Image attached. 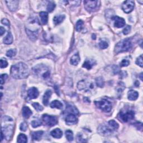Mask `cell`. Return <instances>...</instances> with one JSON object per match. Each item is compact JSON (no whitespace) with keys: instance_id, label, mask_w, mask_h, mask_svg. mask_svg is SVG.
I'll return each instance as SVG.
<instances>
[{"instance_id":"obj_1","label":"cell","mask_w":143,"mask_h":143,"mask_svg":"<svg viewBox=\"0 0 143 143\" xmlns=\"http://www.w3.org/2000/svg\"><path fill=\"white\" fill-rule=\"evenodd\" d=\"M10 72L12 77L17 79L26 78L29 74L28 66L23 62H20L12 65Z\"/></svg>"},{"instance_id":"obj_2","label":"cell","mask_w":143,"mask_h":143,"mask_svg":"<svg viewBox=\"0 0 143 143\" xmlns=\"http://www.w3.org/2000/svg\"><path fill=\"white\" fill-rule=\"evenodd\" d=\"M32 71L37 76H41L45 79L49 78L50 75V72L49 67L43 64L35 66L32 68Z\"/></svg>"},{"instance_id":"obj_3","label":"cell","mask_w":143,"mask_h":143,"mask_svg":"<svg viewBox=\"0 0 143 143\" xmlns=\"http://www.w3.org/2000/svg\"><path fill=\"white\" fill-rule=\"evenodd\" d=\"M132 47L131 40L130 38H126L121 40L117 43L115 48V52L116 54L127 52Z\"/></svg>"},{"instance_id":"obj_4","label":"cell","mask_w":143,"mask_h":143,"mask_svg":"<svg viewBox=\"0 0 143 143\" xmlns=\"http://www.w3.org/2000/svg\"><path fill=\"white\" fill-rule=\"evenodd\" d=\"M77 88L79 91L91 92L95 90V85L92 81L88 80H82L78 83Z\"/></svg>"},{"instance_id":"obj_5","label":"cell","mask_w":143,"mask_h":143,"mask_svg":"<svg viewBox=\"0 0 143 143\" xmlns=\"http://www.w3.org/2000/svg\"><path fill=\"white\" fill-rule=\"evenodd\" d=\"M95 103L98 108L105 112H110L112 109V103L107 99L103 98L98 101H95Z\"/></svg>"},{"instance_id":"obj_6","label":"cell","mask_w":143,"mask_h":143,"mask_svg":"<svg viewBox=\"0 0 143 143\" xmlns=\"http://www.w3.org/2000/svg\"><path fill=\"white\" fill-rule=\"evenodd\" d=\"M135 112L133 110L121 111L118 115V119L123 123H127L134 119Z\"/></svg>"},{"instance_id":"obj_7","label":"cell","mask_w":143,"mask_h":143,"mask_svg":"<svg viewBox=\"0 0 143 143\" xmlns=\"http://www.w3.org/2000/svg\"><path fill=\"white\" fill-rule=\"evenodd\" d=\"M115 130L108 124H104L100 125L98 128V132L103 136H109L111 135Z\"/></svg>"},{"instance_id":"obj_8","label":"cell","mask_w":143,"mask_h":143,"mask_svg":"<svg viewBox=\"0 0 143 143\" xmlns=\"http://www.w3.org/2000/svg\"><path fill=\"white\" fill-rule=\"evenodd\" d=\"M85 7L86 10L89 12H94L98 10L100 6V1H85Z\"/></svg>"},{"instance_id":"obj_9","label":"cell","mask_w":143,"mask_h":143,"mask_svg":"<svg viewBox=\"0 0 143 143\" xmlns=\"http://www.w3.org/2000/svg\"><path fill=\"white\" fill-rule=\"evenodd\" d=\"M43 120L46 125L49 126H53L58 124V119L56 116L49 115L47 114L43 115Z\"/></svg>"},{"instance_id":"obj_10","label":"cell","mask_w":143,"mask_h":143,"mask_svg":"<svg viewBox=\"0 0 143 143\" xmlns=\"http://www.w3.org/2000/svg\"><path fill=\"white\" fill-rule=\"evenodd\" d=\"M14 131V126L12 125H7L5 127L2 128L1 132L3 134L4 138H6L7 140H9L11 139Z\"/></svg>"},{"instance_id":"obj_11","label":"cell","mask_w":143,"mask_h":143,"mask_svg":"<svg viewBox=\"0 0 143 143\" xmlns=\"http://www.w3.org/2000/svg\"><path fill=\"white\" fill-rule=\"evenodd\" d=\"M135 6V3L133 1H125L122 5V9L126 14H129L133 10Z\"/></svg>"},{"instance_id":"obj_12","label":"cell","mask_w":143,"mask_h":143,"mask_svg":"<svg viewBox=\"0 0 143 143\" xmlns=\"http://www.w3.org/2000/svg\"><path fill=\"white\" fill-rule=\"evenodd\" d=\"M112 19L114 21V26L117 28H123L125 25V20L124 19L119 16H113Z\"/></svg>"},{"instance_id":"obj_13","label":"cell","mask_w":143,"mask_h":143,"mask_svg":"<svg viewBox=\"0 0 143 143\" xmlns=\"http://www.w3.org/2000/svg\"><path fill=\"white\" fill-rule=\"evenodd\" d=\"M65 122L68 125H74L77 123L78 119L76 117V115L73 114V113H68L65 117Z\"/></svg>"},{"instance_id":"obj_14","label":"cell","mask_w":143,"mask_h":143,"mask_svg":"<svg viewBox=\"0 0 143 143\" xmlns=\"http://www.w3.org/2000/svg\"><path fill=\"white\" fill-rule=\"evenodd\" d=\"M6 3L9 10L12 12H15L17 10L19 6L18 1H6Z\"/></svg>"},{"instance_id":"obj_15","label":"cell","mask_w":143,"mask_h":143,"mask_svg":"<svg viewBox=\"0 0 143 143\" xmlns=\"http://www.w3.org/2000/svg\"><path fill=\"white\" fill-rule=\"evenodd\" d=\"M28 94L29 97L30 99L36 98L39 96L38 90L35 87H31L29 88L28 91Z\"/></svg>"},{"instance_id":"obj_16","label":"cell","mask_w":143,"mask_h":143,"mask_svg":"<svg viewBox=\"0 0 143 143\" xmlns=\"http://www.w3.org/2000/svg\"><path fill=\"white\" fill-rule=\"evenodd\" d=\"M50 135L54 138L59 139L61 138L62 136H63V131L60 129L57 128L52 130V131L50 132Z\"/></svg>"},{"instance_id":"obj_17","label":"cell","mask_w":143,"mask_h":143,"mask_svg":"<svg viewBox=\"0 0 143 143\" xmlns=\"http://www.w3.org/2000/svg\"><path fill=\"white\" fill-rule=\"evenodd\" d=\"M96 64V62L94 59H87L84 63L82 67L88 70L91 69L92 67Z\"/></svg>"},{"instance_id":"obj_18","label":"cell","mask_w":143,"mask_h":143,"mask_svg":"<svg viewBox=\"0 0 143 143\" xmlns=\"http://www.w3.org/2000/svg\"><path fill=\"white\" fill-rule=\"evenodd\" d=\"M128 98L129 100L135 101V100H137V98H138L139 94H138V92L131 90H130L128 92Z\"/></svg>"},{"instance_id":"obj_19","label":"cell","mask_w":143,"mask_h":143,"mask_svg":"<svg viewBox=\"0 0 143 143\" xmlns=\"http://www.w3.org/2000/svg\"><path fill=\"white\" fill-rule=\"evenodd\" d=\"M52 91L49 90H47L45 92V94L43 96V102L44 104L45 105V106H47V105L48 104L49 101L50 97H51V96H52Z\"/></svg>"},{"instance_id":"obj_20","label":"cell","mask_w":143,"mask_h":143,"mask_svg":"<svg viewBox=\"0 0 143 143\" xmlns=\"http://www.w3.org/2000/svg\"><path fill=\"white\" fill-rule=\"evenodd\" d=\"M32 114L31 110L28 106H24L23 108V116L25 119H28Z\"/></svg>"},{"instance_id":"obj_21","label":"cell","mask_w":143,"mask_h":143,"mask_svg":"<svg viewBox=\"0 0 143 143\" xmlns=\"http://www.w3.org/2000/svg\"><path fill=\"white\" fill-rule=\"evenodd\" d=\"M44 132L43 131H35V132H32L31 133V136L33 140L38 141L41 139V138L43 135Z\"/></svg>"},{"instance_id":"obj_22","label":"cell","mask_w":143,"mask_h":143,"mask_svg":"<svg viewBox=\"0 0 143 143\" xmlns=\"http://www.w3.org/2000/svg\"><path fill=\"white\" fill-rule=\"evenodd\" d=\"M80 57L79 54L77 53L76 54H75L74 55H73L72 57L70 59V63L71 64H72L73 65H77L79 63V62L80 61Z\"/></svg>"},{"instance_id":"obj_23","label":"cell","mask_w":143,"mask_h":143,"mask_svg":"<svg viewBox=\"0 0 143 143\" xmlns=\"http://www.w3.org/2000/svg\"><path fill=\"white\" fill-rule=\"evenodd\" d=\"M12 41H13V36H12L11 32L8 31L5 38L3 39V43L5 44H11Z\"/></svg>"},{"instance_id":"obj_24","label":"cell","mask_w":143,"mask_h":143,"mask_svg":"<svg viewBox=\"0 0 143 143\" xmlns=\"http://www.w3.org/2000/svg\"><path fill=\"white\" fill-rule=\"evenodd\" d=\"M50 106L53 108H56L57 109H59V110H61V109L63 108V104L59 101L58 100L53 101H52V103H50Z\"/></svg>"},{"instance_id":"obj_25","label":"cell","mask_w":143,"mask_h":143,"mask_svg":"<svg viewBox=\"0 0 143 143\" xmlns=\"http://www.w3.org/2000/svg\"><path fill=\"white\" fill-rule=\"evenodd\" d=\"M40 16L41 18V23L43 25H46L48 21V14L47 12L42 11L40 12Z\"/></svg>"},{"instance_id":"obj_26","label":"cell","mask_w":143,"mask_h":143,"mask_svg":"<svg viewBox=\"0 0 143 143\" xmlns=\"http://www.w3.org/2000/svg\"><path fill=\"white\" fill-rule=\"evenodd\" d=\"M65 19V15H60L58 16H56L54 18L53 21L54 23L56 25H58L62 23Z\"/></svg>"},{"instance_id":"obj_27","label":"cell","mask_w":143,"mask_h":143,"mask_svg":"<svg viewBox=\"0 0 143 143\" xmlns=\"http://www.w3.org/2000/svg\"><path fill=\"white\" fill-rule=\"evenodd\" d=\"M66 110L68 113H73V114L75 115H78V111L77 109L76 108V107H75L74 106H72V105H68V106H67V109Z\"/></svg>"},{"instance_id":"obj_28","label":"cell","mask_w":143,"mask_h":143,"mask_svg":"<svg viewBox=\"0 0 143 143\" xmlns=\"http://www.w3.org/2000/svg\"><path fill=\"white\" fill-rule=\"evenodd\" d=\"M18 142L20 143H25L28 141V138L24 134H20L18 137Z\"/></svg>"},{"instance_id":"obj_29","label":"cell","mask_w":143,"mask_h":143,"mask_svg":"<svg viewBox=\"0 0 143 143\" xmlns=\"http://www.w3.org/2000/svg\"><path fill=\"white\" fill-rule=\"evenodd\" d=\"M96 85L100 88H102L104 85V79L102 77H99L96 79Z\"/></svg>"},{"instance_id":"obj_30","label":"cell","mask_w":143,"mask_h":143,"mask_svg":"<svg viewBox=\"0 0 143 143\" xmlns=\"http://www.w3.org/2000/svg\"><path fill=\"white\" fill-rule=\"evenodd\" d=\"M99 47L101 49H106L108 47V42L104 39H101L99 43Z\"/></svg>"},{"instance_id":"obj_31","label":"cell","mask_w":143,"mask_h":143,"mask_svg":"<svg viewBox=\"0 0 143 143\" xmlns=\"http://www.w3.org/2000/svg\"><path fill=\"white\" fill-rule=\"evenodd\" d=\"M65 136L69 141H71L73 140V133L70 130H67L65 131Z\"/></svg>"},{"instance_id":"obj_32","label":"cell","mask_w":143,"mask_h":143,"mask_svg":"<svg viewBox=\"0 0 143 143\" xmlns=\"http://www.w3.org/2000/svg\"><path fill=\"white\" fill-rule=\"evenodd\" d=\"M83 21L81 20H78L76 23V26H75V29H76V30L78 32L81 31L83 28Z\"/></svg>"},{"instance_id":"obj_33","label":"cell","mask_w":143,"mask_h":143,"mask_svg":"<svg viewBox=\"0 0 143 143\" xmlns=\"http://www.w3.org/2000/svg\"><path fill=\"white\" fill-rule=\"evenodd\" d=\"M56 4L53 1H49L47 6V10L48 12H52L56 7Z\"/></svg>"},{"instance_id":"obj_34","label":"cell","mask_w":143,"mask_h":143,"mask_svg":"<svg viewBox=\"0 0 143 143\" xmlns=\"http://www.w3.org/2000/svg\"><path fill=\"white\" fill-rule=\"evenodd\" d=\"M31 124L34 128H36L39 127V126H40L41 125L42 122L41 121V120H40L39 119H36V120L32 121L31 123Z\"/></svg>"},{"instance_id":"obj_35","label":"cell","mask_w":143,"mask_h":143,"mask_svg":"<svg viewBox=\"0 0 143 143\" xmlns=\"http://www.w3.org/2000/svg\"><path fill=\"white\" fill-rule=\"evenodd\" d=\"M108 123L109 124H110L111 126V127L115 130H117L119 127L118 123H116V121H115V120H110L108 122Z\"/></svg>"},{"instance_id":"obj_36","label":"cell","mask_w":143,"mask_h":143,"mask_svg":"<svg viewBox=\"0 0 143 143\" xmlns=\"http://www.w3.org/2000/svg\"><path fill=\"white\" fill-rule=\"evenodd\" d=\"M16 49H10L8 50L6 53V56L8 57L12 58L16 56Z\"/></svg>"},{"instance_id":"obj_37","label":"cell","mask_w":143,"mask_h":143,"mask_svg":"<svg viewBox=\"0 0 143 143\" xmlns=\"http://www.w3.org/2000/svg\"><path fill=\"white\" fill-rule=\"evenodd\" d=\"M32 106L34 107L35 110L37 111H41L43 110V107H42L41 105L37 102H34L32 103Z\"/></svg>"},{"instance_id":"obj_38","label":"cell","mask_w":143,"mask_h":143,"mask_svg":"<svg viewBox=\"0 0 143 143\" xmlns=\"http://www.w3.org/2000/svg\"><path fill=\"white\" fill-rule=\"evenodd\" d=\"M142 55H141L140 57H139V58H137L136 60V64L139 66H140L141 68H142Z\"/></svg>"},{"instance_id":"obj_39","label":"cell","mask_w":143,"mask_h":143,"mask_svg":"<svg viewBox=\"0 0 143 143\" xmlns=\"http://www.w3.org/2000/svg\"><path fill=\"white\" fill-rule=\"evenodd\" d=\"M124 83L123 82H120L118 84V88H117V91L119 92H122L125 89Z\"/></svg>"},{"instance_id":"obj_40","label":"cell","mask_w":143,"mask_h":143,"mask_svg":"<svg viewBox=\"0 0 143 143\" xmlns=\"http://www.w3.org/2000/svg\"><path fill=\"white\" fill-rule=\"evenodd\" d=\"M20 129L21 130V131H25L28 129V124L25 123V122H24V123L21 124Z\"/></svg>"},{"instance_id":"obj_41","label":"cell","mask_w":143,"mask_h":143,"mask_svg":"<svg viewBox=\"0 0 143 143\" xmlns=\"http://www.w3.org/2000/svg\"><path fill=\"white\" fill-rule=\"evenodd\" d=\"M131 31V26L128 25L126 27H125L123 31V32L124 35H128V34Z\"/></svg>"},{"instance_id":"obj_42","label":"cell","mask_w":143,"mask_h":143,"mask_svg":"<svg viewBox=\"0 0 143 143\" xmlns=\"http://www.w3.org/2000/svg\"><path fill=\"white\" fill-rule=\"evenodd\" d=\"M130 64V62L129 60H127V59H124L122 60V62H121L120 65L121 67H127Z\"/></svg>"},{"instance_id":"obj_43","label":"cell","mask_w":143,"mask_h":143,"mask_svg":"<svg viewBox=\"0 0 143 143\" xmlns=\"http://www.w3.org/2000/svg\"><path fill=\"white\" fill-rule=\"evenodd\" d=\"M8 65V63L5 59H1V68H6V67Z\"/></svg>"},{"instance_id":"obj_44","label":"cell","mask_w":143,"mask_h":143,"mask_svg":"<svg viewBox=\"0 0 143 143\" xmlns=\"http://www.w3.org/2000/svg\"><path fill=\"white\" fill-rule=\"evenodd\" d=\"M7 77L8 75L6 74H3L1 75V85H3V84L5 83Z\"/></svg>"},{"instance_id":"obj_45","label":"cell","mask_w":143,"mask_h":143,"mask_svg":"<svg viewBox=\"0 0 143 143\" xmlns=\"http://www.w3.org/2000/svg\"><path fill=\"white\" fill-rule=\"evenodd\" d=\"M113 69V72L114 74H117L120 72V68L118 67V66L117 65H113L112 67Z\"/></svg>"},{"instance_id":"obj_46","label":"cell","mask_w":143,"mask_h":143,"mask_svg":"<svg viewBox=\"0 0 143 143\" xmlns=\"http://www.w3.org/2000/svg\"><path fill=\"white\" fill-rule=\"evenodd\" d=\"M1 23L5 25V26H10V21H8L7 19H3L2 20H1Z\"/></svg>"},{"instance_id":"obj_47","label":"cell","mask_w":143,"mask_h":143,"mask_svg":"<svg viewBox=\"0 0 143 143\" xmlns=\"http://www.w3.org/2000/svg\"><path fill=\"white\" fill-rule=\"evenodd\" d=\"M77 139L78 142H86V140L82 138V135H81V134H78L77 135Z\"/></svg>"},{"instance_id":"obj_48","label":"cell","mask_w":143,"mask_h":143,"mask_svg":"<svg viewBox=\"0 0 143 143\" xmlns=\"http://www.w3.org/2000/svg\"><path fill=\"white\" fill-rule=\"evenodd\" d=\"M5 31H6L5 29L1 26V28H0V35H1V36H2L3 34L5 32Z\"/></svg>"},{"instance_id":"obj_49","label":"cell","mask_w":143,"mask_h":143,"mask_svg":"<svg viewBox=\"0 0 143 143\" xmlns=\"http://www.w3.org/2000/svg\"><path fill=\"white\" fill-rule=\"evenodd\" d=\"M92 36H92V38L94 39H96V35L93 34V35H92Z\"/></svg>"},{"instance_id":"obj_50","label":"cell","mask_w":143,"mask_h":143,"mask_svg":"<svg viewBox=\"0 0 143 143\" xmlns=\"http://www.w3.org/2000/svg\"><path fill=\"white\" fill-rule=\"evenodd\" d=\"M142 73H141L140 74V79H141V81H142Z\"/></svg>"},{"instance_id":"obj_51","label":"cell","mask_w":143,"mask_h":143,"mask_svg":"<svg viewBox=\"0 0 143 143\" xmlns=\"http://www.w3.org/2000/svg\"><path fill=\"white\" fill-rule=\"evenodd\" d=\"M138 2H139V3H140L141 4V5H142V3H143V1H138Z\"/></svg>"}]
</instances>
